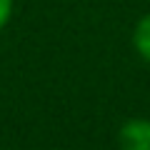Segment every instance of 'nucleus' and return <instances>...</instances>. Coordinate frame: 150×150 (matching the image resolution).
<instances>
[{
  "label": "nucleus",
  "instance_id": "nucleus-1",
  "mask_svg": "<svg viewBox=\"0 0 150 150\" xmlns=\"http://www.w3.org/2000/svg\"><path fill=\"white\" fill-rule=\"evenodd\" d=\"M118 150H150V118H130L118 128Z\"/></svg>",
  "mask_w": 150,
  "mask_h": 150
},
{
  "label": "nucleus",
  "instance_id": "nucleus-2",
  "mask_svg": "<svg viewBox=\"0 0 150 150\" xmlns=\"http://www.w3.org/2000/svg\"><path fill=\"white\" fill-rule=\"evenodd\" d=\"M130 40H133V50L138 53V58L150 65V13L138 18Z\"/></svg>",
  "mask_w": 150,
  "mask_h": 150
},
{
  "label": "nucleus",
  "instance_id": "nucleus-3",
  "mask_svg": "<svg viewBox=\"0 0 150 150\" xmlns=\"http://www.w3.org/2000/svg\"><path fill=\"white\" fill-rule=\"evenodd\" d=\"M13 10H15V0H0V30L10 23Z\"/></svg>",
  "mask_w": 150,
  "mask_h": 150
}]
</instances>
